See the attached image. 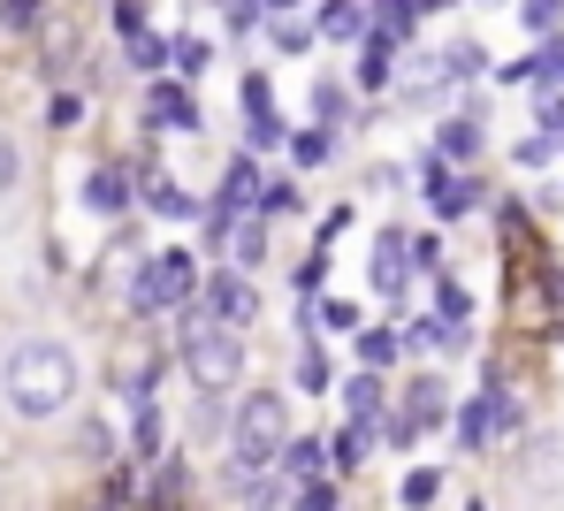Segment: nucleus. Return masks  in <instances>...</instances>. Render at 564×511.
I'll return each instance as SVG.
<instances>
[{
	"mask_svg": "<svg viewBox=\"0 0 564 511\" xmlns=\"http://www.w3.org/2000/svg\"><path fill=\"white\" fill-rule=\"evenodd\" d=\"M282 443H290V405L275 390H245L229 405V466L237 474H268L282 458Z\"/></svg>",
	"mask_w": 564,
	"mask_h": 511,
	"instance_id": "nucleus-3",
	"label": "nucleus"
},
{
	"mask_svg": "<svg viewBox=\"0 0 564 511\" xmlns=\"http://www.w3.org/2000/svg\"><path fill=\"white\" fill-rule=\"evenodd\" d=\"M435 313H443V320H473V291L443 275V283H435Z\"/></svg>",
	"mask_w": 564,
	"mask_h": 511,
	"instance_id": "nucleus-31",
	"label": "nucleus"
},
{
	"mask_svg": "<svg viewBox=\"0 0 564 511\" xmlns=\"http://www.w3.org/2000/svg\"><path fill=\"white\" fill-rule=\"evenodd\" d=\"M427 427H443V382H435V374H420V382L404 390V412H397L389 443H420Z\"/></svg>",
	"mask_w": 564,
	"mask_h": 511,
	"instance_id": "nucleus-9",
	"label": "nucleus"
},
{
	"mask_svg": "<svg viewBox=\"0 0 564 511\" xmlns=\"http://www.w3.org/2000/svg\"><path fill=\"white\" fill-rule=\"evenodd\" d=\"M260 192H268V176H260V161H252V153H237V161H229V176H221V199H214V206H229V214H245V206H260Z\"/></svg>",
	"mask_w": 564,
	"mask_h": 511,
	"instance_id": "nucleus-10",
	"label": "nucleus"
},
{
	"mask_svg": "<svg viewBox=\"0 0 564 511\" xmlns=\"http://www.w3.org/2000/svg\"><path fill=\"white\" fill-rule=\"evenodd\" d=\"M229 260H237V268H260V260H268V221H260V214H245V221H237Z\"/></svg>",
	"mask_w": 564,
	"mask_h": 511,
	"instance_id": "nucleus-22",
	"label": "nucleus"
},
{
	"mask_svg": "<svg viewBox=\"0 0 564 511\" xmlns=\"http://www.w3.org/2000/svg\"><path fill=\"white\" fill-rule=\"evenodd\" d=\"M313 39H321V23H297V15H275V46H282V54H305Z\"/></svg>",
	"mask_w": 564,
	"mask_h": 511,
	"instance_id": "nucleus-32",
	"label": "nucleus"
},
{
	"mask_svg": "<svg viewBox=\"0 0 564 511\" xmlns=\"http://www.w3.org/2000/svg\"><path fill=\"white\" fill-rule=\"evenodd\" d=\"M367 283H375L381 298H404L412 291V237L404 229H381L375 252H367Z\"/></svg>",
	"mask_w": 564,
	"mask_h": 511,
	"instance_id": "nucleus-8",
	"label": "nucleus"
},
{
	"mask_svg": "<svg viewBox=\"0 0 564 511\" xmlns=\"http://www.w3.org/2000/svg\"><path fill=\"white\" fill-rule=\"evenodd\" d=\"M15 184H23V145H15V138L0 130V199H8Z\"/></svg>",
	"mask_w": 564,
	"mask_h": 511,
	"instance_id": "nucleus-37",
	"label": "nucleus"
},
{
	"mask_svg": "<svg viewBox=\"0 0 564 511\" xmlns=\"http://www.w3.org/2000/svg\"><path fill=\"white\" fill-rule=\"evenodd\" d=\"M511 427H519V398H511V390H496V382H488V390H480V398L466 405V420H458L466 450H488V443H503Z\"/></svg>",
	"mask_w": 564,
	"mask_h": 511,
	"instance_id": "nucleus-6",
	"label": "nucleus"
},
{
	"mask_svg": "<svg viewBox=\"0 0 564 511\" xmlns=\"http://www.w3.org/2000/svg\"><path fill=\"white\" fill-rule=\"evenodd\" d=\"M550 306H564V268H550Z\"/></svg>",
	"mask_w": 564,
	"mask_h": 511,
	"instance_id": "nucleus-47",
	"label": "nucleus"
},
{
	"mask_svg": "<svg viewBox=\"0 0 564 511\" xmlns=\"http://www.w3.org/2000/svg\"><path fill=\"white\" fill-rule=\"evenodd\" d=\"M85 206H93V214H122V206H130V176H122V168H93V176H85Z\"/></svg>",
	"mask_w": 564,
	"mask_h": 511,
	"instance_id": "nucleus-16",
	"label": "nucleus"
},
{
	"mask_svg": "<svg viewBox=\"0 0 564 511\" xmlns=\"http://www.w3.org/2000/svg\"><path fill=\"white\" fill-rule=\"evenodd\" d=\"M488 8H496V0H488Z\"/></svg>",
	"mask_w": 564,
	"mask_h": 511,
	"instance_id": "nucleus-49",
	"label": "nucleus"
},
{
	"mask_svg": "<svg viewBox=\"0 0 564 511\" xmlns=\"http://www.w3.org/2000/svg\"><path fill=\"white\" fill-rule=\"evenodd\" d=\"M313 122H344V85L336 77H313Z\"/></svg>",
	"mask_w": 564,
	"mask_h": 511,
	"instance_id": "nucleus-33",
	"label": "nucleus"
},
{
	"mask_svg": "<svg viewBox=\"0 0 564 511\" xmlns=\"http://www.w3.org/2000/svg\"><path fill=\"white\" fill-rule=\"evenodd\" d=\"M260 8H268V15H290V8H297V0H260Z\"/></svg>",
	"mask_w": 564,
	"mask_h": 511,
	"instance_id": "nucleus-48",
	"label": "nucleus"
},
{
	"mask_svg": "<svg viewBox=\"0 0 564 511\" xmlns=\"http://www.w3.org/2000/svg\"><path fill=\"white\" fill-rule=\"evenodd\" d=\"M130 443H138V450H145V458H153V450H161V412H153V405H138V435H130Z\"/></svg>",
	"mask_w": 564,
	"mask_h": 511,
	"instance_id": "nucleus-40",
	"label": "nucleus"
},
{
	"mask_svg": "<svg viewBox=\"0 0 564 511\" xmlns=\"http://www.w3.org/2000/svg\"><path fill=\"white\" fill-rule=\"evenodd\" d=\"M237 100H245V115H260V107H275V85H268V69H245V85H237Z\"/></svg>",
	"mask_w": 564,
	"mask_h": 511,
	"instance_id": "nucleus-35",
	"label": "nucleus"
},
{
	"mask_svg": "<svg viewBox=\"0 0 564 511\" xmlns=\"http://www.w3.org/2000/svg\"><path fill=\"white\" fill-rule=\"evenodd\" d=\"M557 145H564V138H557Z\"/></svg>",
	"mask_w": 564,
	"mask_h": 511,
	"instance_id": "nucleus-50",
	"label": "nucleus"
},
{
	"mask_svg": "<svg viewBox=\"0 0 564 511\" xmlns=\"http://www.w3.org/2000/svg\"><path fill=\"white\" fill-rule=\"evenodd\" d=\"M198 291H206V275H198V260H191L184 244H169V252H153V260L130 268V313H145V320L198 306Z\"/></svg>",
	"mask_w": 564,
	"mask_h": 511,
	"instance_id": "nucleus-4",
	"label": "nucleus"
},
{
	"mask_svg": "<svg viewBox=\"0 0 564 511\" xmlns=\"http://www.w3.org/2000/svg\"><path fill=\"white\" fill-rule=\"evenodd\" d=\"M321 283H328V252H313V260H305V268H297V291H305V298H313V291H321Z\"/></svg>",
	"mask_w": 564,
	"mask_h": 511,
	"instance_id": "nucleus-45",
	"label": "nucleus"
},
{
	"mask_svg": "<svg viewBox=\"0 0 564 511\" xmlns=\"http://www.w3.org/2000/svg\"><path fill=\"white\" fill-rule=\"evenodd\" d=\"M519 23L550 39V31H564V0H519Z\"/></svg>",
	"mask_w": 564,
	"mask_h": 511,
	"instance_id": "nucleus-30",
	"label": "nucleus"
},
{
	"mask_svg": "<svg viewBox=\"0 0 564 511\" xmlns=\"http://www.w3.org/2000/svg\"><path fill=\"white\" fill-rule=\"evenodd\" d=\"M198 306L214 313L221 328H252V320H260V283H252L245 268H221V275H206Z\"/></svg>",
	"mask_w": 564,
	"mask_h": 511,
	"instance_id": "nucleus-5",
	"label": "nucleus"
},
{
	"mask_svg": "<svg viewBox=\"0 0 564 511\" xmlns=\"http://www.w3.org/2000/svg\"><path fill=\"white\" fill-rule=\"evenodd\" d=\"M169 62H176V39H153V31H138V39H130V69H145V77H161Z\"/></svg>",
	"mask_w": 564,
	"mask_h": 511,
	"instance_id": "nucleus-24",
	"label": "nucleus"
},
{
	"mask_svg": "<svg viewBox=\"0 0 564 511\" xmlns=\"http://www.w3.org/2000/svg\"><path fill=\"white\" fill-rule=\"evenodd\" d=\"M435 497H443V474H435V466H412V474H404V504L427 511Z\"/></svg>",
	"mask_w": 564,
	"mask_h": 511,
	"instance_id": "nucleus-29",
	"label": "nucleus"
},
{
	"mask_svg": "<svg viewBox=\"0 0 564 511\" xmlns=\"http://www.w3.org/2000/svg\"><path fill=\"white\" fill-rule=\"evenodd\" d=\"M321 328H359V306L351 298H321Z\"/></svg>",
	"mask_w": 564,
	"mask_h": 511,
	"instance_id": "nucleus-42",
	"label": "nucleus"
},
{
	"mask_svg": "<svg viewBox=\"0 0 564 511\" xmlns=\"http://www.w3.org/2000/svg\"><path fill=\"white\" fill-rule=\"evenodd\" d=\"M328 458H336V450H328V443H321V435H290V443H282V474H290V481H313V474H328Z\"/></svg>",
	"mask_w": 564,
	"mask_h": 511,
	"instance_id": "nucleus-12",
	"label": "nucleus"
},
{
	"mask_svg": "<svg viewBox=\"0 0 564 511\" xmlns=\"http://www.w3.org/2000/svg\"><path fill=\"white\" fill-rule=\"evenodd\" d=\"M359 367H367V374L397 367V336H389V328H359Z\"/></svg>",
	"mask_w": 564,
	"mask_h": 511,
	"instance_id": "nucleus-27",
	"label": "nucleus"
},
{
	"mask_svg": "<svg viewBox=\"0 0 564 511\" xmlns=\"http://www.w3.org/2000/svg\"><path fill=\"white\" fill-rule=\"evenodd\" d=\"M39 8H46V0H0V23H8V31H31Z\"/></svg>",
	"mask_w": 564,
	"mask_h": 511,
	"instance_id": "nucleus-39",
	"label": "nucleus"
},
{
	"mask_svg": "<svg viewBox=\"0 0 564 511\" xmlns=\"http://www.w3.org/2000/svg\"><path fill=\"white\" fill-rule=\"evenodd\" d=\"M184 374H191V390H206V398L237 390L245 382V328H221L214 313L184 306Z\"/></svg>",
	"mask_w": 564,
	"mask_h": 511,
	"instance_id": "nucleus-2",
	"label": "nucleus"
},
{
	"mask_svg": "<svg viewBox=\"0 0 564 511\" xmlns=\"http://www.w3.org/2000/svg\"><path fill=\"white\" fill-rule=\"evenodd\" d=\"M290 206H297V184L268 176V192H260V214H290Z\"/></svg>",
	"mask_w": 564,
	"mask_h": 511,
	"instance_id": "nucleus-41",
	"label": "nucleus"
},
{
	"mask_svg": "<svg viewBox=\"0 0 564 511\" xmlns=\"http://www.w3.org/2000/svg\"><path fill=\"white\" fill-rule=\"evenodd\" d=\"M328 153H336V130H328V122H313V130H290V161H297V168H321Z\"/></svg>",
	"mask_w": 564,
	"mask_h": 511,
	"instance_id": "nucleus-21",
	"label": "nucleus"
},
{
	"mask_svg": "<svg viewBox=\"0 0 564 511\" xmlns=\"http://www.w3.org/2000/svg\"><path fill=\"white\" fill-rule=\"evenodd\" d=\"M367 31H381V39L404 46V39L420 31V0H375V8H367Z\"/></svg>",
	"mask_w": 564,
	"mask_h": 511,
	"instance_id": "nucleus-15",
	"label": "nucleus"
},
{
	"mask_svg": "<svg viewBox=\"0 0 564 511\" xmlns=\"http://www.w3.org/2000/svg\"><path fill=\"white\" fill-rule=\"evenodd\" d=\"M153 382H161V367H138V374H122V398H138V405H153Z\"/></svg>",
	"mask_w": 564,
	"mask_h": 511,
	"instance_id": "nucleus-43",
	"label": "nucleus"
},
{
	"mask_svg": "<svg viewBox=\"0 0 564 511\" xmlns=\"http://www.w3.org/2000/svg\"><path fill=\"white\" fill-rule=\"evenodd\" d=\"M290 382H297V390H305V398H321V390H328V382H336V367H328V351H321V344H313V336H305V344H297V367H290Z\"/></svg>",
	"mask_w": 564,
	"mask_h": 511,
	"instance_id": "nucleus-17",
	"label": "nucleus"
},
{
	"mask_svg": "<svg viewBox=\"0 0 564 511\" xmlns=\"http://www.w3.org/2000/svg\"><path fill=\"white\" fill-rule=\"evenodd\" d=\"M511 161H519V168H550V161H557V138H542V130H534V138H519V153H511Z\"/></svg>",
	"mask_w": 564,
	"mask_h": 511,
	"instance_id": "nucleus-36",
	"label": "nucleus"
},
{
	"mask_svg": "<svg viewBox=\"0 0 564 511\" xmlns=\"http://www.w3.org/2000/svg\"><path fill=\"white\" fill-rule=\"evenodd\" d=\"M344 405H351L359 427H375L381 420V374H351V382H344Z\"/></svg>",
	"mask_w": 564,
	"mask_h": 511,
	"instance_id": "nucleus-23",
	"label": "nucleus"
},
{
	"mask_svg": "<svg viewBox=\"0 0 564 511\" xmlns=\"http://www.w3.org/2000/svg\"><path fill=\"white\" fill-rule=\"evenodd\" d=\"M145 206H153L161 221H191V214H198V199H191V192L176 184V176H161V168L145 176Z\"/></svg>",
	"mask_w": 564,
	"mask_h": 511,
	"instance_id": "nucleus-14",
	"label": "nucleus"
},
{
	"mask_svg": "<svg viewBox=\"0 0 564 511\" xmlns=\"http://www.w3.org/2000/svg\"><path fill=\"white\" fill-rule=\"evenodd\" d=\"M290 511H336V481L313 474V481H290Z\"/></svg>",
	"mask_w": 564,
	"mask_h": 511,
	"instance_id": "nucleus-28",
	"label": "nucleus"
},
{
	"mask_svg": "<svg viewBox=\"0 0 564 511\" xmlns=\"http://www.w3.org/2000/svg\"><path fill=\"white\" fill-rule=\"evenodd\" d=\"M77 390H85V367H77V351H69L62 336H23V344H8V359H0V398H8V412L54 420V412L77 405Z\"/></svg>",
	"mask_w": 564,
	"mask_h": 511,
	"instance_id": "nucleus-1",
	"label": "nucleus"
},
{
	"mask_svg": "<svg viewBox=\"0 0 564 511\" xmlns=\"http://www.w3.org/2000/svg\"><path fill=\"white\" fill-rule=\"evenodd\" d=\"M359 85H367V93H389V85H397V39H381V31L359 39Z\"/></svg>",
	"mask_w": 564,
	"mask_h": 511,
	"instance_id": "nucleus-11",
	"label": "nucleus"
},
{
	"mask_svg": "<svg viewBox=\"0 0 564 511\" xmlns=\"http://www.w3.org/2000/svg\"><path fill=\"white\" fill-rule=\"evenodd\" d=\"M367 184H375V192H404V168H397V161H375Z\"/></svg>",
	"mask_w": 564,
	"mask_h": 511,
	"instance_id": "nucleus-46",
	"label": "nucleus"
},
{
	"mask_svg": "<svg viewBox=\"0 0 564 511\" xmlns=\"http://www.w3.org/2000/svg\"><path fill=\"white\" fill-rule=\"evenodd\" d=\"M115 31L138 39V31H145V8H138V0H115Z\"/></svg>",
	"mask_w": 564,
	"mask_h": 511,
	"instance_id": "nucleus-44",
	"label": "nucleus"
},
{
	"mask_svg": "<svg viewBox=\"0 0 564 511\" xmlns=\"http://www.w3.org/2000/svg\"><path fill=\"white\" fill-rule=\"evenodd\" d=\"M480 69H488V54H480L473 39H458L451 54H435V77H443V85H466V77H480Z\"/></svg>",
	"mask_w": 564,
	"mask_h": 511,
	"instance_id": "nucleus-20",
	"label": "nucleus"
},
{
	"mask_svg": "<svg viewBox=\"0 0 564 511\" xmlns=\"http://www.w3.org/2000/svg\"><path fill=\"white\" fill-rule=\"evenodd\" d=\"M321 39H367V8L359 0H321Z\"/></svg>",
	"mask_w": 564,
	"mask_h": 511,
	"instance_id": "nucleus-18",
	"label": "nucleus"
},
{
	"mask_svg": "<svg viewBox=\"0 0 564 511\" xmlns=\"http://www.w3.org/2000/svg\"><path fill=\"white\" fill-rule=\"evenodd\" d=\"M443 268V237L427 229V237H412V275H435Z\"/></svg>",
	"mask_w": 564,
	"mask_h": 511,
	"instance_id": "nucleus-38",
	"label": "nucleus"
},
{
	"mask_svg": "<svg viewBox=\"0 0 564 511\" xmlns=\"http://www.w3.org/2000/svg\"><path fill=\"white\" fill-rule=\"evenodd\" d=\"M145 122H153V130H176V138H198V130H206V107H198L191 85H161V77H153V85H145Z\"/></svg>",
	"mask_w": 564,
	"mask_h": 511,
	"instance_id": "nucleus-7",
	"label": "nucleus"
},
{
	"mask_svg": "<svg viewBox=\"0 0 564 511\" xmlns=\"http://www.w3.org/2000/svg\"><path fill=\"white\" fill-rule=\"evenodd\" d=\"M268 145H290V130H282V115H275V107L245 115V153H268Z\"/></svg>",
	"mask_w": 564,
	"mask_h": 511,
	"instance_id": "nucleus-26",
	"label": "nucleus"
},
{
	"mask_svg": "<svg viewBox=\"0 0 564 511\" xmlns=\"http://www.w3.org/2000/svg\"><path fill=\"white\" fill-rule=\"evenodd\" d=\"M427 206H435V221H458V214H473V206H480V176H451L443 192H427Z\"/></svg>",
	"mask_w": 564,
	"mask_h": 511,
	"instance_id": "nucleus-19",
	"label": "nucleus"
},
{
	"mask_svg": "<svg viewBox=\"0 0 564 511\" xmlns=\"http://www.w3.org/2000/svg\"><path fill=\"white\" fill-rule=\"evenodd\" d=\"M534 130H542V138H564V93H557V85H542V107H534Z\"/></svg>",
	"mask_w": 564,
	"mask_h": 511,
	"instance_id": "nucleus-34",
	"label": "nucleus"
},
{
	"mask_svg": "<svg viewBox=\"0 0 564 511\" xmlns=\"http://www.w3.org/2000/svg\"><path fill=\"white\" fill-rule=\"evenodd\" d=\"M435 153L443 161H473L480 153V115H443L435 122Z\"/></svg>",
	"mask_w": 564,
	"mask_h": 511,
	"instance_id": "nucleus-13",
	"label": "nucleus"
},
{
	"mask_svg": "<svg viewBox=\"0 0 564 511\" xmlns=\"http://www.w3.org/2000/svg\"><path fill=\"white\" fill-rule=\"evenodd\" d=\"M169 69H176V77H184V85H198V77H206V69H214V39H176V62H169Z\"/></svg>",
	"mask_w": 564,
	"mask_h": 511,
	"instance_id": "nucleus-25",
	"label": "nucleus"
}]
</instances>
